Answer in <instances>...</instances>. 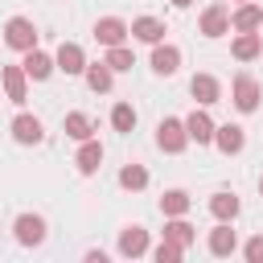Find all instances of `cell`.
<instances>
[{"label": "cell", "mask_w": 263, "mask_h": 263, "mask_svg": "<svg viewBox=\"0 0 263 263\" xmlns=\"http://www.w3.org/2000/svg\"><path fill=\"white\" fill-rule=\"evenodd\" d=\"M242 255H247V263H263V234H255V238H247V247H242Z\"/></svg>", "instance_id": "cell-30"}, {"label": "cell", "mask_w": 263, "mask_h": 263, "mask_svg": "<svg viewBox=\"0 0 263 263\" xmlns=\"http://www.w3.org/2000/svg\"><path fill=\"white\" fill-rule=\"evenodd\" d=\"M189 205H193V197L185 189H164L160 193V214L164 218H181V214H189Z\"/></svg>", "instance_id": "cell-22"}, {"label": "cell", "mask_w": 263, "mask_h": 263, "mask_svg": "<svg viewBox=\"0 0 263 263\" xmlns=\"http://www.w3.org/2000/svg\"><path fill=\"white\" fill-rule=\"evenodd\" d=\"M238 210H242V201H238L234 193H226V189H218V193L210 197V214H214L218 222H234Z\"/></svg>", "instance_id": "cell-20"}, {"label": "cell", "mask_w": 263, "mask_h": 263, "mask_svg": "<svg viewBox=\"0 0 263 263\" xmlns=\"http://www.w3.org/2000/svg\"><path fill=\"white\" fill-rule=\"evenodd\" d=\"M189 4H193V0H173V8H189Z\"/></svg>", "instance_id": "cell-31"}, {"label": "cell", "mask_w": 263, "mask_h": 263, "mask_svg": "<svg viewBox=\"0 0 263 263\" xmlns=\"http://www.w3.org/2000/svg\"><path fill=\"white\" fill-rule=\"evenodd\" d=\"M259 193H263V177H259Z\"/></svg>", "instance_id": "cell-32"}, {"label": "cell", "mask_w": 263, "mask_h": 263, "mask_svg": "<svg viewBox=\"0 0 263 263\" xmlns=\"http://www.w3.org/2000/svg\"><path fill=\"white\" fill-rule=\"evenodd\" d=\"M4 41H8V49H33L37 45V25L29 21V16H12L8 25H4Z\"/></svg>", "instance_id": "cell-2"}, {"label": "cell", "mask_w": 263, "mask_h": 263, "mask_svg": "<svg viewBox=\"0 0 263 263\" xmlns=\"http://www.w3.org/2000/svg\"><path fill=\"white\" fill-rule=\"evenodd\" d=\"M156 144H160V152H185V144H189V132H185V119H160L156 123Z\"/></svg>", "instance_id": "cell-1"}, {"label": "cell", "mask_w": 263, "mask_h": 263, "mask_svg": "<svg viewBox=\"0 0 263 263\" xmlns=\"http://www.w3.org/2000/svg\"><path fill=\"white\" fill-rule=\"evenodd\" d=\"M119 185L123 189H144L148 185V168L144 164H123L119 168Z\"/></svg>", "instance_id": "cell-28"}, {"label": "cell", "mask_w": 263, "mask_h": 263, "mask_svg": "<svg viewBox=\"0 0 263 263\" xmlns=\"http://www.w3.org/2000/svg\"><path fill=\"white\" fill-rule=\"evenodd\" d=\"M189 95H193L201 107H214V103L222 99V86H218V78H214V74H193V82H189Z\"/></svg>", "instance_id": "cell-12"}, {"label": "cell", "mask_w": 263, "mask_h": 263, "mask_svg": "<svg viewBox=\"0 0 263 263\" xmlns=\"http://www.w3.org/2000/svg\"><path fill=\"white\" fill-rule=\"evenodd\" d=\"M12 140H16V144H41V140H45L41 119H37V115H16V119H12Z\"/></svg>", "instance_id": "cell-13"}, {"label": "cell", "mask_w": 263, "mask_h": 263, "mask_svg": "<svg viewBox=\"0 0 263 263\" xmlns=\"http://www.w3.org/2000/svg\"><path fill=\"white\" fill-rule=\"evenodd\" d=\"M74 164H78V173H82V177L99 173V164H103V144H99V140H82V148H78Z\"/></svg>", "instance_id": "cell-19"}, {"label": "cell", "mask_w": 263, "mask_h": 263, "mask_svg": "<svg viewBox=\"0 0 263 263\" xmlns=\"http://www.w3.org/2000/svg\"><path fill=\"white\" fill-rule=\"evenodd\" d=\"M181 255H185V251H181L177 242H168V238H164V242H160V247L152 251V259H156V263H177Z\"/></svg>", "instance_id": "cell-29"}, {"label": "cell", "mask_w": 263, "mask_h": 263, "mask_svg": "<svg viewBox=\"0 0 263 263\" xmlns=\"http://www.w3.org/2000/svg\"><path fill=\"white\" fill-rule=\"evenodd\" d=\"M12 230H16V242L21 247H41L45 242V218H37V214H21L12 222Z\"/></svg>", "instance_id": "cell-5"}, {"label": "cell", "mask_w": 263, "mask_h": 263, "mask_svg": "<svg viewBox=\"0 0 263 263\" xmlns=\"http://www.w3.org/2000/svg\"><path fill=\"white\" fill-rule=\"evenodd\" d=\"M119 255H123V259L148 255V230H144V226H127V230L119 234Z\"/></svg>", "instance_id": "cell-14"}, {"label": "cell", "mask_w": 263, "mask_h": 263, "mask_svg": "<svg viewBox=\"0 0 263 263\" xmlns=\"http://www.w3.org/2000/svg\"><path fill=\"white\" fill-rule=\"evenodd\" d=\"M0 78H4L8 103H25V95H29V74H25L21 66H4V70H0Z\"/></svg>", "instance_id": "cell-18"}, {"label": "cell", "mask_w": 263, "mask_h": 263, "mask_svg": "<svg viewBox=\"0 0 263 263\" xmlns=\"http://www.w3.org/2000/svg\"><path fill=\"white\" fill-rule=\"evenodd\" d=\"M238 4H242V0H238Z\"/></svg>", "instance_id": "cell-33"}, {"label": "cell", "mask_w": 263, "mask_h": 263, "mask_svg": "<svg viewBox=\"0 0 263 263\" xmlns=\"http://www.w3.org/2000/svg\"><path fill=\"white\" fill-rule=\"evenodd\" d=\"M259 49H263V37H259V33H238V37L230 41V53H234L238 62H255Z\"/></svg>", "instance_id": "cell-24"}, {"label": "cell", "mask_w": 263, "mask_h": 263, "mask_svg": "<svg viewBox=\"0 0 263 263\" xmlns=\"http://www.w3.org/2000/svg\"><path fill=\"white\" fill-rule=\"evenodd\" d=\"M234 251H238V234L230 230V222H218V226L210 230V255L226 259V255H234Z\"/></svg>", "instance_id": "cell-15"}, {"label": "cell", "mask_w": 263, "mask_h": 263, "mask_svg": "<svg viewBox=\"0 0 263 263\" xmlns=\"http://www.w3.org/2000/svg\"><path fill=\"white\" fill-rule=\"evenodd\" d=\"M103 62H107V66H111L115 74H123V70H132V66H136V53H132L127 45H111Z\"/></svg>", "instance_id": "cell-26"}, {"label": "cell", "mask_w": 263, "mask_h": 263, "mask_svg": "<svg viewBox=\"0 0 263 263\" xmlns=\"http://www.w3.org/2000/svg\"><path fill=\"white\" fill-rule=\"evenodd\" d=\"M230 25H234L238 33H255V29H263V8L251 4V0H242V4L230 12Z\"/></svg>", "instance_id": "cell-9"}, {"label": "cell", "mask_w": 263, "mask_h": 263, "mask_svg": "<svg viewBox=\"0 0 263 263\" xmlns=\"http://www.w3.org/2000/svg\"><path fill=\"white\" fill-rule=\"evenodd\" d=\"M111 127L115 132H132L136 127V107L132 103H115L111 107Z\"/></svg>", "instance_id": "cell-27"}, {"label": "cell", "mask_w": 263, "mask_h": 263, "mask_svg": "<svg viewBox=\"0 0 263 263\" xmlns=\"http://www.w3.org/2000/svg\"><path fill=\"white\" fill-rule=\"evenodd\" d=\"M230 103H234L242 115H251V111L259 107V82H255L251 74H238L234 86H230Z\"/></svg>", "instance_id": "cell-4"}, {"label": "cell", "mask_w": 263, "mask_h": 263, "mask_svg": "<svg viewBox=\"0 0 263 263\" xmlns=\"http://www.w3.org/2000/svg\"><path fill=\"white\" fill-rule=\"evenodd\" d=\"M21 70H25L33 82H41V78H49L58 66H53V58H49V53H41V49L33 45V49H25V62H21Z\"/></svg>", "instance_id": "cell-11"}, {"label": "cell", "mask_w": 263, "mask_h": 263, "mask_svg": "<svg viewBox=\"0 0 263 263\" xmlns=\"http://www.w3.org/2000/svg\"><path fill=\"white\" fill-rule=\"evenodd\" d=\"M214 144H218V152L238 156V152L247 148V132H242L238 123H222V127H214Z\"/></svg>", "instance_id": "cell-6"}, {"label": "cell", "mask_w": 263, "mask_h": 263, "mask_svg": "<svg viewBox=\"0 0 263 263\" xmlns=\"http://www.w3.org/2000/svg\"><path fill=\"white\" fill-rule=\"evenodd\" d=\"M127 33H132L136 41H144V45H156V41H164V25H160L156 16H136V21L127 25Z\"/></svg>", "instance_id": "cell-16"}, {"label": "cell", "mask_w": 263, "mask_h": 263, "mask_svg": "<svg viewBox=\"0 0 263 263\" xmlns=\"http://www.w3.org/2000/svg\"><path fill=\"white\" fill-rule=\"evenodd\" d=\"M82 78H86V86H90L95 95H107V90H111V82H115V70H111L107 62H86Z\"/></svg>", "instance_id": "cell-17"}, {"label": "cell", "mask_w": 263, "mask_h": 263, "mask_svg": "<svg viewBox=\"0 0 263 263\" xmlns=\"http://www.w3.org/2000/svg\"><path fill=\"white\" fill-rule=\"evenodd\" d=\"M201 33H205V37L230 33V8H226V4H210V8L201 12Z\"/></svg>", "instance_id": "cell-10"}, {"label": "cell", "mask_w": 263, "mask_h": 263, "mask_svg": "<svg viewBox=\"0 0 263 263\" xmlns=\"http://www.w3.org/2000/svg\"><path fill=\"white\" fill-rule=\"evenodd\" d=\"M152 70H156L160 78L177 74V70H181V49H177V45H164V41H156V45H152Z\"/></svg>", "instance_id": "cell-8"}, {"label": "cell", "mask_w": 263, "mask_h": 263, "mask_svg": "<svg viewBox=\"0 0 263 263\" xmlns=\"http://www.w3.org/2000/svg\"><path fill=\"white\" fill-rule=\"evenodd\" d=\"M164 238H168V242H177L181 251H189V247H193V238H197V230H193V226L185 222V214H181V218H168V222H164Z\"/></svg>", "instance_id": "cell-23"}, {"label": "cell", "mask_w": 263, "mask_h": 263, "mask_svg": "<svg viewBox=\"0 0 263 263\" xmlns=\"http://www.w3.org/2000/svg\"><path fill=\"white\" fill-rule=\"evenodd\" d=\"M123 37H127V21H119V16H103V21H95V41L99 45H123Z\"/></svg>", "instance_id": "cell-7"}, {"label": "cell", "mask_w": 263, "mask_h": 263, "mask_svg": "<svg viewBox=\"0 0 263 263\" xmlns=\"http://www.w3.org/2000/svg\"><path fill=\"white\" fill-rule=\"evenodd\" d=\"M214 119L205 115V111H193L189 119H185V132H189V140H197V144H214Z\"/></svg>", "instance_id": "cell-21"}, {"label": "cell", "mask_w": 263, "mask_h": 263, "mask_svg": "<svg viewBox=\"0 0 263 263\" xmlns=\"http://www.w3.org/2000/svg\"><path fill=\"white\" fill-rule=\"evenodd\" d=\"M66 136H70V140H78V144H82V140H90V136H95V123H90V115H82V111H70V115H66Z\"/></svg>", "instance_id": "cell-25"}, {"label": "cell", "mask_w": 263, "mask_h": 263, "mask_svg": "<svg viewBox=\"0 0 263 263\" xmlns=\"http://www.w3.org/2000/svg\"><path fill=\"white\" fill-rule=\"evenodd\" d=\"M53 66H58L66 78L82 74V70H86V53H82V45H78V41H62L58 53H53Z\"/></svg>", "instance_id": "cell-3"}]
</instances>
